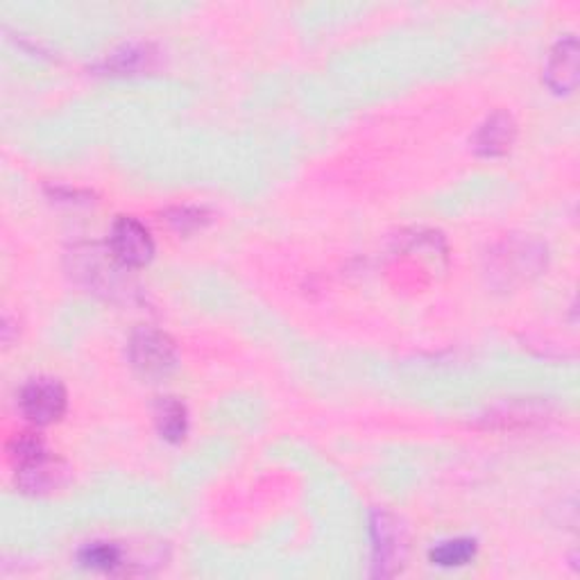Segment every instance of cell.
I'll list each match as a JSON object with an SVG mask.
<instances>
[{"mask_svg": "<svg viewBox=\"0 0 580 580\" xmlns=\"http://www.w3.org/2000/svg\"><path fill=\"white\" fill-rule=\"evenodd\" d=\"M129 363L144 379H164L177 368V349L175 342L152 327H141L131 334L129 345Z\"/></svg>", "mask_w": 580, "mask_h": 580, "instance_id": "6da1fadb", "label": "cell"}, {"mask_svg": "<svg viewBox=\"0 0 580 580\" xmlns=\"http://www.w3.org/2000/svg\"><path fill=\"white\" fill-rule=\"evenodd\" d=\"M66 390L53 377L30 379L19 394L21 413L36 426H49L60 422L66 413Z\"/></svg>", "mask_w": 580, "mask_h": 580, "instance_id": "7a4b0ae2", "label": "cell"}, {"mask_svg": "<svg viewBox=\"0 0 580 580\" xmlns=\"http://www.w3.org/2000/svg\"><path fill=\"white\" fill-rule=\"evenodd\" d=\"M547 261V250L535 241H506L493 254V275L502 277L504 284H521L538 275Z\"/></svg>", "mask_w": 580, "mask_h": 580, "instance_id": "3957f363", "label": "cell"}, {"mask_svg": "<svg viewBox=\"0 0 580 580\" xmlns=\"http://www.w3.org/2000/svg\"><path fill=\"white\" fill-rule=\"evenodd\" d=\"M109 252L125 267H144L155 254V241L144 222L131 215H120L109 232Z\"/></svg>", "mask_w": 580, "mask_h": 580, "instance_id": "277c9868", "label": "cell"}, {"mask_svg": "<svg viewBox=\"0 0 580 580\" xmlns=\"http://www.w3.org/2000/svg\"><path fill=\"white\" fill-rule=\"evenodd\" d=\"M372 551H375V576H392L404 558V540L397 519L383 510L372 513Z\"/></svg>", "mask_w": 580, "mask_h": 580, "instance_id": "5b68a950", "label": "cell"}, {"mask_svg": "<svg viewBox=\"0 0 580 580\" xmlns=\"http://www.w3.org/2000/svg\"><path fill=\"white\" fill-rule=\"evenodd\" d=\"M580 80V46L573 34L562 36L549 53L545 82L553 94H571Z\"/></svg>", "mask_w": 580, "mask_h": 580, "instance_id": "8992f818", "label": "cell"}, {"mask_svg": "<svg viewBox=\"0 0 580 580\" xmlns=\"http://www.w3.org/2000/svg\"><path fill=\"white\" fill-rule=\"evenodd\" d=\"M517 139V123L508 112L489 114L472 137V146L483 157H502L510 152Z\"/></svg>", "mask_w": 580, "mask_h": 580, "instance_id": "52a82bcc", "label": "cell"}, {"mask_svg": "<svg viewBox=\"0 0 580 580\" xmlns=\"http://www.w3.org/2000/svg\"><path fill=\"white\" fill-rule=\"evenodd\" d=\"M68 478V467L46 454L28 467L17 470V483L25 495H51L60 489Z\"/></svg>", "mask_w": 580, "mask_h": 580, "instance_id": "ba28073f", "label": "cell"}, {"mask_svg": "<svg viewBox=\"0 0 580 580\" xmlns=\"http://www.w3.org/2000/svg\"><path fill=\"white\" fill-rule=\"evenodd\" d=\"M159 53L150 43H125V46L109 53L103 62V71L112 75H137L157 66Z\"/></svg>", "mask_w": 580, "mask_h": 580, "instance_id": "9c48e42d", "label": "cell"}, {"mask_svg": "<svg viewBox=\"0 0 580 580\" xmlns=\"http://www.w3.org/2000/svg\"><path fill=\"white\" fill-rule=\"evenodd\" d=\"M155 424L166 442H182L189 431V413L177 397H159L155 404Z\"/></svg>", "mask_w": 580, "mask_h": 580, "instance_id": "30bf717a", "label": "cell"}, {"mask_svg": "<svg viewBox=\"0 0 580 580\" xmlns=\"http://www.w3.org/2000/svg\"><path fill=\"white\" fill-rule=\"evenodd\" d=\"M476 558V542L472 538H456L440 542L431 549L429 560L437 567H465Z\"/></svg>", "mask_w": 580, "mask_h": 580, "instance_id": "8fae6325", "label": "cell"}, {"mask_svg": "<svg viewBox=\"0 0 580 580\" xmlns=\"http://www.w3.org/2000/svg\"><path fill=\"white\" fill-rule=\"evenodd\" d=\"M46 444H43V440L39 437V433L34 431H23V433H17L10 444H8V458L10 463L14 465V470H21V467H28L32 465L34 461L46 456Z\"/></svg>", "mask_w": 580, "mask_h": 580, "instance_id": "7c38bea8", "label": "cell"}, {"mask_svg": "<svg viewBox=\"0 0 580 580\" xmlns=\"http://www.w3.org/2000/svg\"><path fill=\"white\" fill-rule=\"evenodd\" d=\"M80 562L86 569H96V571H118L127 562H123V551L112 545V542H92L80 549Z\"/></svg>", "mask_w": 580, "mask_h": 580, "instance_id": "4fadbf2b", "label": "cell"}, {"mask_svg": "<svg viewBox=\"0 0 580 580\" xmlns=\"http://www.w3.org/2000/svg\"><path fill=\"white\" fill-rule=\"evenodd\" d=\"M168 222L180 232H191V230H198L202 228L207 218H204V211L202 209H191V207H180V209H172L168 213Z\"/></svg>", "mask_w": 580, "mask_h": 580, "instance_id": "5bb4252c", "label": "cell"}]
</instances>
